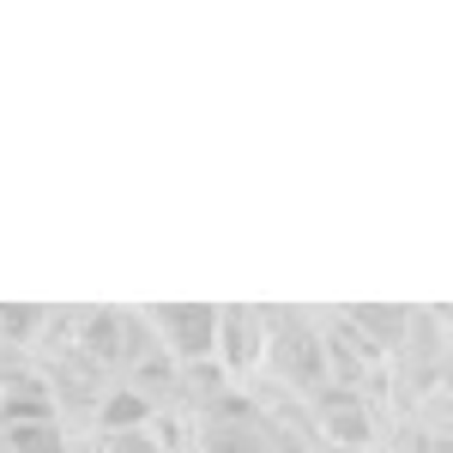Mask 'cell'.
<instances>
[{
	"instance_id": "obj_1",
	"label": "cell",
	"mask_w": 453,
	"mask_h": 453,
	"mask_svg": "<svg viewBox=\"0 0 453 453\" xmlns=\"http://www.w3.org/2000/svg\"><path fill=\"white\" fill-rule=\"evenodd\" d=\"M151 326L164 333L170 357L200 363V357L218 350V309H151Z\"/></svg>"
},
{
	"instance_id": "obj_2",
	"label": "cell",
	"mask_w": 453,
	"mask_h": 453,
	"mask_svg": "<svg viewBox=\"0 0 453 453\" xmlns=\"http://www.w3.org/2000/svg\"><path fill=\"white\" fill-rule=\"evenodd\" d=\"M145 411H151V405H145L140 393H115V399L104 405V429L121 435V423H145Z\"/></svg>"
}]
</instances>
